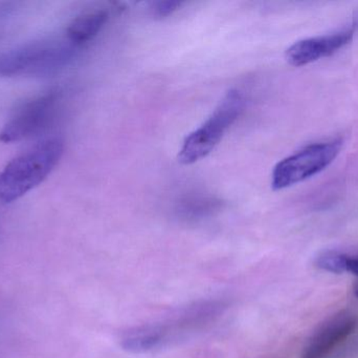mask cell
I'll list each match as a JSON object with an SVG mask.
<instances>
[{
  "instance_id": "obj_5",
  "label": "cell",
  "mask_w": 358,
  "mask_h": 358,
  "mask_svg": "<svg viewBox=\"0 0 358 358\" xmlns=\"http://www.w3.org/2000/svg\"><path fill=\"white\" fill-rule=\"evenodd\" d=\"M342 146L341 139L317 143L285 158L273 168L271 186L281 191L320 174L336 159Z\"/></svg>"
},
{
  "instance_id": "obj_1",
  "label": "cell",
  "mask_w": 358,
  "mask_h": 358,
  "mask_svg": "<svg viewBox=\"0 0 358 358\" xmlns=\"http://www.w3.org/2000/svg\"><path fill=\"white\" fill-rule=\"evenodd\" d=\"M221 310V305L215 302L193 305L166 321L128 330L122 338V347L131 353L152 352L165 348L187 334L208 325L220 315Z\"/></svg>"
},
{
  "instance_id": "obj_10",
  "label": "cell",
  "mask_w": 358,
  "mask_h": 358,
  "mask_svg": "<svg viewBox=\"0 0 358 358\" xmlns=\"http://www.w3.org/2000/svg\"><path fill=\"white\" fill-rule=\"evenodd\" d=\"M222 201L208 195H192L183 198L176 207V216L185 222L206 220L220 212Z\"/></svg>"
},
{
  "instance_id": "obj_6",
  "label": "cell",
  "mask_w": 358,
  "mask_h": 358,
  "mask_svg": "<svg viewBox=\"0 0 358 358\" xmlns=\"http://www.w3.org/2000/svg\"><path fill=\"white\" fill-rule=\"evenodd\" d=\"M60 100L61 92L52 90L21 105L2 128L0 141L19 142L43 132L54 121Z\"/></svg>"
},
{
  "instance_id": "obj_2",
  "label": "cell",
  "mask_w": 358,
  "mask_h": 358,
  "mask_svg": "<svg viewBox=\"0 0 358 358\" xmlns=\"http://www.w3.org/2000/svg\"><path fill=\"white\" fill-rule=\"evenodd\" d=\"M64 142L52 138L10 160L0 172V203L10 204L41 184L58 165Z\"/></svg>"
},
{
  "instance_id": "obj_7",
  "label": "cell",
  "mask_w": 358,
  "mask_h": 358,
  "mask_svg": "<svg viewBox=\"0 0 358 358\" xmlns=\"http://www.w3.org/2000/svg\"><path fill=\"white\" fill-rule=\"evenodd\" d=\"M358 317L350 311H341L322 324L311 336L302 358H327L357 330Z\"/></svg>"
},
{
  "instance_id": "obj_3",
  "label": "cell",
  "mask_w": 358,
  "mask_h": 358,
  "mask_svg": "<svg viewBox=\"0 0 358 358\" xmlns=\"http://www.w3.org/2000/svg\"><path fill=\"white\" fill-rule=\"evenodd\" d=\"M79 48L66 37L27 42L0 57V76L46 77L60 73L75 59Z\"/></svg>"
},
{
  "instance_id": "obj_13",
  "label": "cell",
  "mask_w": 358,
  "mask_h": 358,
  "mask_svg": "<svg viewBox=\"0 0 358 358\" xmlns=\"http://www.w3.org/2000/svg\"><path fill=\"white\" fill-rule=\"evenodd\" d=\"M353 294H355V296L358 298V280L357 283L355 284V286H353Z\"/></svg>"
},
{
  "instance_id": "obj_4",
  "label": "cell",
  "mask_w": 358,
  "mask_h": 358,
  "mask_svg": "<svg viewBox=\"0 0 358 358\" xmlns=\"http://www.w3.org/2000/svg\"><path fill=\"white\" fill-rule=\"evenodd\" d=\"M244 102L239 90L227 92L208 119L185 139L179 149L178 161L191 165L210 155L241 115Z\"/></svg>"
},
{
  "instance_id": "obj_12",
  "label": "cell",
  "mask_w": 358,
  "mask_h": 358,
  "mask_svg": "<svg viewBox=\"0 0 358 358\" xmlns=\"http://www.w3.org/2000/svg\"><path fill=\"white\" fill-rule=\"evenodd\" d=\"M180 1H155L150 4V13L155 18H167L174 14L182 6Z\"/></svg>"
},
{
  "instance_id": "obj_8",
  "label": "cell",
  "mask_w": 358,
  "mask_h": 358,
  "mask_svg": "<svg viewBox=\"0 0 358 358\" xmlns=\"http://www.w3.org/2000/svg\"><path fill=\"white\" fill-rule=\"evenodd\" d=\"M355 33V25L348 29L319 36L307 38L292 44L286 50V60L294 67H304L319 59L331 56L352 40Z\"/></svg>"
},
{
  "instance_id": "obj_9",
  "label": "cell",
  "mask_w": 358,
  "mask_h": 358,
  "mask_svg": "<svg viewBox=\"0 0 358 358\" xmlns=\"http://www.w3.org/2000/svg\"><path fill=\"white\" fill-rule=\"evenodd\" d=\"M111 8L100 6L82 13L76 17L65 32V37L78 48H82L92 41L108 22Z\"/></svg>"
},
{
  "instance_id": "obj_11",
  "label": "cell",
  "mask_w": 358,
  "mask_h": 358,
  "mask_svg": "<svg viewBox=\"0 0 358 358\" xmlns=\"http://www.w3.org/2000/svg\"><path fill=\"white\" fill-rule=\"evenodd\" d=\"M321 270L331 273H351L358 277V256L327 252L320 254L315 261Z\"/></svg>"
}]
</instances>
